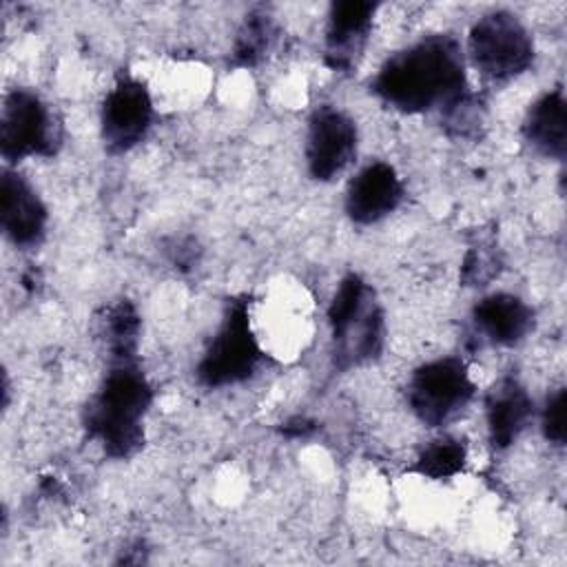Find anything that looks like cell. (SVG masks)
<instances>
[{"mask_svg":"<svg viewBox=\"0 0 567 567\" xmlns=\"http://www.w3.org/2000/svg\"><path fill=\"white\" fill-rule=\"evenodd\" d=\"M474 334L492 346L512 348L534 328V310L512 292H492L472 308Z\"/></svg>","mask_w":567,"mask_h":567,"instance_id":"5bb4252c","label":"cell"},{"mask_svg":"<svg viewBox=\"0 0 567 567\" xmlns=\"http://www.w3.org/2000/svg\"><path fill=\"white\" fill-rule=\"evenodd\" d=\"M370 91L405 115L445 111L472 91L461 42L452 33H432L408 44L379 66Z\"/></svg>","mask_w":567,"mask_h":567,"instance_id":"6da1fadb","label":"cell"},{"mask_svg":"<svg viewBox=\"0 0 567 567\" xmlns=\"http://www.w3.org/2000/svg\"><path fill=\"white\" fill-rule=\"evenodd\" d=\"M439 115L450 137L472 140V137H478V131L485 124V104L474 91H467L461 100L450 104Z\"/></svg>","mask_w":567,"mask_h":567,"instance_id":"d6986e66","label":"cell"},{"mask_svg":"<svg viewBox=\"0 0 567 567\" xmlns=\"http://www.w3.org/2000/svg\"><path fill=\"white\" fill-rule=\"evenodd\" d=\"M155 392L137 357L109 359L97 390L82 412V427L102 454L115 461L135 456L146 441L144 419Z\"/></svg>","mask_w":567,"mask_h":567,"instance_id":"7a4b0ae2","label":"cell"},{"mask_svg":"<svg viewBox=\"0 0 567 567\" xmlns=\"http://www.w3.org/2000/svg\"><path fill=\"white\" fill-rule=\"evenodd\" d=\"M465 465H467L465 441L452 434H443L421 447V452L416 454L408 472L427 481H450L463 474Z\"/></svg>","mask_w":567,"mask_h":567,"instance_id":"2e32d148","label":"cell"},{"mask_svg":"<svg viewBox=\"0 0 567 567\" xmlns=\"http://www.w3.org/2000/svg\"><path fill=\"white\" fill-rule=\"evenodd\" d=\"M317 432V423L308 416H292L286 423H281V434L286 439H308Z\"/></svg>","mask_w":567,"mask_h":567,"instance_id":"7402d4cb","label":"cell"},{"mask_svg":"<svg viewBox=\"0 0 567 567\" xmlns=\"http://www.w3.org/2000/svg\"><path fill=\"white\" fill-rule=\"evenodd\" d=\"M476 385L461 357H436L421 363L408 379L405 399L410 412L427 427L454 421L474 399Z\"/></svg>","mask_w":567,"mask_h":567,"instance_id":"52a82bcc","label":"cell"},{"mask_svg":"<svg viewBox=\"0 0 567 567\" xmlns=\"http://www.w3.org/2000/svg\"><path fill=\"white\" fill-rule=\"evenodd\" d=\"M379 4L370 0H339L330 4L323 35V64L332 73L357 69L372 33Z\"/></svg>","mask_w":567,"mask_h":567,"instance_id":"30bf717a","label":"cell"},{"mask_svg":"<svg viewBox=\"0 0 567 567\" xmlns=\"http://www.w3.org/2000/svg\"><path fill=\"white\" fill-rule=\"evenodd\" d=\"M155 106L148 86L128 73H122L102 100L100 137L111 155L135 148L151 131Z\"/></svg>","mask_w":567,"mask_h":567,"instance_id":"ba28073f","label":"cell"},{"mask_svg":"<svg viewBox=\"0 0 567 567\" xmlns=\"http://www.w3.org/2000/svg\"><path fill=\"white\" fill-rule=\"evenodd\" d=\"M0 226L16 248H35L49 226L47 204L13 166H4L0 177Z\"/></svg>","mask_w":567,"mask_h":567,"instance_id":"8fae6325","label":"cell"},{"mask_svg":"<svg viewBox=\"0 0 567 567\" xmlns=\"http://www.w3.org/2000/svg\"><path fill=\"white\" fill-rule=\"evenodd\" d=\"M403 193V182L396 168L383 159H374L348 182L343 210L352 224L372 226L399 208Z\"/></svg>","mask_w":567,"mask_h":567,"instance_id":"7c38bea8","label":"cell"},{"mask_svg":"<svg viewBox=\"0 0 567 567\" xmlns=\"http://www.w3.org/2000/svg\"><path fill=\"white\" fill-rule=\"evenodd\" d=\"M359 146L357 122L339 106L323 104L312 111L306 131V168L317 182H332L354 159Z\"/></svg>","mask_w":567,"mask_h":567,"instance_id":"9c48e42d","label":"cell"},{"mask_svg":"<svg viewBox=\"0 0 567 567\" xmlns=\"http://www.w3.org/2000/svg\"><path fill=\"white\" fill-rule=\"evenodd\" d=\"M102 337L109 348V359L137 357L142 319L131 299H117L102 315Z\"/></svg>","mask_w":567,"mask_h":567,"instance_id":"ac0fdd59","label":"cell"},{"mask_svg":"<svg viewBox=\"0 0 567 567\" xmlns=\"http://www.w3.org/2000/svg\"><path fill=\"white\" fill-rule=\"evenodd\" d=\"M467 58L485 80L503 84L534 64V38L516 13L494 9L470 27Z\"/></svg>","mask_w":567,"mask_h":567,"instance_id":"5b68a950","label":"cell"},{"mask_svg":"<svg viewBox=\"0 0 567 567\" xmlns=\"http://www.w3.org/2000/svg\"><path fill=\"white\" fill-rule=\"evenodd\" d=\"M261 357L250 317V297H233L226 301L221 321L197 361L195 377L208 390L237 385L257 372Z\"/></svg>","mask_w":567,"mask_h":567,"instance_id":"277c9868","label":"cell"},{"mask_svg":"<svg viewBox=\"0 0 567 567\" xmlns=\"http://www.w3.org/2000/svg\"><path fill=\"white\" fill-rule=\"evenodd\" d=\"M332 365L339 372L361 368L381 357L385 346V315L374 288L357 272H348L328 306Z\"/></svg>","mask_w":567,"mask_h":567,"instance_id":"3957f363","label":"cell"},{"mask_svg":"<svg viewBox=\"0 0 567 567\" xmlns=\"http://www.w3.org/2000/svg\"><path fill=\"white\" fill-rule=\"evenodd\" d=\"M525 142L543 157L565 159L567 153V102L560 86L536 97L523 120Z\"/></svg>","mask_w":567,"mask_h":567,"instance_id":"9a60e30c","label":"cell"},{"mask_svg":"<svg viewBox=\"0 0 567 567\" xmlns=\"http://www.w3.org/2000/svg\"><path fill=\"white\" fill-rule=\"evenodd\" d=\"M565 405H567V392L565 388H558L545 399L543 412H540V430L547 443L563 447L565 436H567V425H565Z\"/></svg>","mask_w":567,"mask_h":567,"instance_id":"44dd1931","label":"cell"},{"mask_svg":"<svg viewBox=\"0 0 567 567\" xmlns=\"http://www.w3.org/2000/svg\"><path fill=\"white\" fill-rule=\"evenodd\" d=\"M501 270V255L494 237H478L461 261L463 286H487Z\"/></svg>","mask_w":567,"mask_h":567,"instance_id":"ffe728a7","label":"cell"},{"mask_svg":"<svg viewBox=\"0 0 567 567\" xmlns=\"http://www.w3.org/2000/svg\"><path fill=\"white\" fill-rule=\"evenodd\" d=\"M534 419V399L514 377H501L485 394V423L494 450L512 447Z\"/></svg>","mask_w":567,"mask_h":567,"instance_id":"4fadbf2b","label":"cell"},{"mask_svg":"<svg viewBox=\"0 0 567 567\" xmlns=\"http://www.w3.org/2000/svg\"><path fill=\"white\" fill-rule=\"evenodd\" d=\"M275 40H277L275 18L264 9L250 11L244 18L241 27L237 29V35L233 42V51H230L233 66L237 69L257 66L259 62L266 60Z\"/></svg>","mask_w":567,"mask_h":567,"instance_id":"e0dca14e","label":"cell"},{"mask_svg":"<svg viewBox=\"0 0 567 567\" xmlns=\"http://www.w3.org/2000/svg\"><path fill=\"white\" fill-rule=\"evenodd\" d=\"M62 122L33 89L16 86L2 100L0 155L7 166L29 157H51L62 146Z\"/></svg>","mask_w":567,"mask_h":567,"instance_id":"8992f818","label":"cell"}]
</instances>
